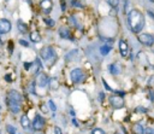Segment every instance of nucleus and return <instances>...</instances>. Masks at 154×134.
Here are the masks:
<instances>
[{
  "label": "nucleus",
  "mask_w": 154,
  "mask_h": 134,
  "mask_svg": "<svg viewBox=\"0 0 154 134\" xmlns=\"http://www.w3.org/2000/svg\"><path fill=\"white\" fill-rule=\"evenodd\" d=\"M128 24H129V28L132 33L140 34V33L142 31V29L145 28V24H146V19H145L143 13L138 10H131L128 13Z\"/></svg>",
  "instance_id": "1"
},
{
  "label": "nucleus",
  "mask_w": 154,
  "mask_h": 134,
  "mask_svg": "<svg viewBox=\"0 0 154 134\" xmlns=\"http://www.w3.org/2000/svg\"><path fill=\"white\" fill-rule=\"evenodd\" d=\"M40 56H41V58L46 62V64L48 66L54 65V63L57 62V53L54 52V50H53V47H51V46H45V47L40 51Z\"/></svg>",
  "instance_id": "2"
},
{
  "label": "nucleus",
  "mask_w": 154,
  "mask_h": 134,
  "mask_svg": "<svg viewBox=\"0 0 154 134\" xmlns=\"http://www.w3.org/2000/svg\"><path fill=\"white\" fill-rule=\"evenodd\" d=\"M84 77H85V72L81 68H75V69H72L71 72H70V79H71L72 83H75V85L81 83L84 80Z\"/></svg>",
  "instance_id": "3"
},
{
  "label": "nucleus",
  "mask_w": 154,
  "mask_h": 134,
  "mask_svg": "<svg viewBox=\"0 0 154 134\" xmlns=\"http://www.w3.org/2000/svg\"><path fill=\"white\" fill-rule=\"evenodd\" d=\"M109 103L110 105L112 106L113 109H123L124 105H125V102H124V98L122 96H118V94H113V96H110L109 98Z\"/></svg>",
  "instance_id": "4"
},
{
  "label": "nucleus",
  "mask_w": 154,
  "mask_h": 134,
  "mask_svg": "<svg viewBox=\"0 0 154 134\" xmlns=\"http://www.w3.org/2000/svg\"><path fill=\"white\" fill-rule=\"evenodd\" d=\"M137 40L140 41V44L147 46V47H151L154 45V36L149 33H140L137 35Z\"/></svg>",
  "instance_id": "5"
},
{
  "label": "nucleus",
  "mask_w": 154,
  "mask_h": 134,
  "mask_svg": "<svg viewBox=\"0 0 154 134\" xmlns=\"http://www.w3.org/2000/svg\"><path fill=\"white\" fill-rule=\"evenodd\" d=\"M48 81H50V77L45 72H39L35 77L34 83H35V87H39V88H46L48 86Z\"/></svg>",
  "instance_id": "6"
},
{
  "label": "nucleus",
  "mask_w": 154,
  "mask_h": 134,
  "mask_svg": "<svg viewBox=\"0 0 154 134\" xmlns=\"http://www.w3.org/2000/svg\"><path fill=\"white\" fill-rule=\"evenodd\" d=\"M45 126H46V121H45V118L41 116V115H35L34 120H33V122H31V127H33V129L36 131V132H41L43 128H45Z\"/></svg>",
  "instance_id": "7"
},
{
  "label": "nucleus",
  "mask_w": 154,
  "mask_h": 134,
  "mask_svg": "<svg viewBox=\"0 0 154 134\" xmlns=\"http://www.w3.org/2000/svg\"><path fill=\"white\" fill-rule=\"evenodd\" d=\"M7 99L9 100H12V102H16L18 104H21L23 103V96L19 93L18 91L16 90H10L9 93H7Z\"/></svg>",
  "instance_id": "8"
},
{
  "label": "nucleus",
  "mask_w": 154,
  "mask_h": 134,
  "mask_svg": "<svg viewBox=\"0 0 154 134\" xmlns=\"http://www.w3.org/2000/svg\"><path fill=\"white\" fill-rule=\"evenodd\" d=\"M11 22L7 21L5 18L0 19V34H7V33L11 30Z\"/></svg>",
  "instance_id": "9"
},
{
  "label": "nucleus",
  "mask_w": 154,
  "mask_h": 134,
  "mask_svg": "<svg viewBox=\"0 0 154 134\" xmlns=\"http://www.w3.org/2000/svg\"><path fill=\"white\" fill-rule=\"evenodd\" d=\"M7 108L10 109V111L12 113H19V111H21V109H22V105L7 99Z\"/></svg>",
  "instance_id": "10"
},
{
  "label": "nucleus",
  "mask_w": 154,
  "mask_h": 134,
  "mask_svg": "<svg viewBox=\"0 0 154 134\" xmlns=\"http://www.w3.org/2000/svg\"><path fill=\"white\" fill-rule=\"evenodd\" d=\"M58 33H59V36L62 38V39H69V40H72V36H71V31H70V29L68 28V27H60L59 28V30H58Z\"/></svg>",
  "instance_id": "11"
},
{
  "label": "nucleus",
  "mask_w": 154,
  "mask_h": 134,
  "mask_svg": "<svg viewBox=\"0 0 154 134\" xmlns=\"http://www.w3.org/2000/svg\"><path fill=\"white\" fill-rule=\"evenodd\" d=\"M119 51H120V55L123 57H126L129 53V46H128V42L125 40H120L119 41Z\"/></svg>",
  "instance_id": "12"
},
{
  "label": "nucleus",
  "mask_w": 154,
  "mask_h": 134,
  "mask_svg": "<svg viewBox=\"0 0 154 134\" xmlns=\"http://www.w3.org/2000/svg\"><path fill=\"white\" fill-rule=\"evenodd\" d=\"M40 6H41V9L45 12H51L52 8H53V3H52V0H41Z\"/></svg>",
  "instance_id": "13"
},
{
  "label": "nucleus",
  "mask_w": 154,
  "mask_h": 134,
  "mask_svg": "<svg viewBox=\"0 0 154 134\" xmlns=\"http://www.w3.org/2000/svg\"><path fill=\"white\" fill-rule=\"evenodd\" d=\"M131 131L134 134H145V128L141 123H134L131 127Z\"/></svg>",
  "instance_id": "14"
},
{
  "label": "nucleus",
  "mask_w": 154,
  "mask_h": 134,
  "mask_svg": "<svg viewBox=\"0 0 154 134\" xmlns=\"http://www.w3.org/2000/svg\"><path fill=\"white\" fill-rule=\"evenodd\" d=\"M19 122H21V126L23 127L24 129H28L29 127L31 126L30 118H29L28 116H26V115H22V116H21V121H19Z\"/></svg>",
  "instance_id": "15"
},
{
  "label": "nucleus",
  "mask_w": 154,
  "mask_h": 134,
  "mask_svg": "<svg viewBox=\"0 0 154 134\" xmlns=\"http://www.w3.org/2000/svg\"><path fill=\"white\" fill-rule=\"evenodd\" d=\"M48 87L50 90L52 91H56L59 88V81L57 77H50V81H48Z\"/></svg>",
  "instance_id": "16"
},
{
  "label": "nucleus",
  "mask_w": 154,
  "mask_h": 134,
  "mask_svg": "<svg viewBox=\"0 0 154 134\" xmlns=\"http://www.w3.org/2000/svg\"><path fill=\"white\" fill-rule=\"evenodd\" d=\"M109 70H110V72L112 74V75H119V74H120V71H122V69H120L119 64H116V63L110 64V66H109Z\"/></svg>",
  "instance_id": "17"
},
{
  "label": "nucleus",
  "mask_w": 154,
  "mask_h": 134,
  "mask_svg": "<svg viewBox=\"0 0 154 134\" xmlns=\"http://www.w3.org/2000/svg\"><path fill=\"white\" fill-rule=\"evenodd\" d=\"M30 40L33 42H39L40 40H41V35H40V33L37 30H34L30 33Z\"/></svg>",
  "instance_id": "18"
},
{
  "label": "nucleus",
  "mask_w": 154,
  "mask_h": 134,
  "mask_svg": "<svg viewBox=\"0 0 154 134\" xmlns=\"http://www.w3.org/2000/svg\"><path fill=\"white\" fill-rule=\"evenodd\" d=\"M112 50V46L110 45H104L100 47V53H101V56H107L110 53V51Z\"/></svg>",
  "instance_id": "19"
},
{
  "label": "nucleus",
  "mask_w": 154,
  "mask_h": 134,
  "mask_svg": "<svg viewBox=\"0 0 154 134\" xmlns=\"http://www.w3.org/2000/svg\"><path fill=\"white\" fill-rule=\"evenodd\" d=\"M17 25H18V30L21 31V33H26L28 31V25H26L24 22H22V21H18L17 22Z\"/></svg>",
  "instance_id": "20"
},
{
  "label": "nucleus",
  "mask_w": 154,
  "mask_h": 134,
  "mask_svg": "<svg viewBox=\"0 0 154 134\" xmlns=\"http://www.w3.org/2000/svg\"><path fill=\"white\" fill-rule=\"evenodd\" d=\"M75 55H78V50H72V51H70L68 55H66V61H71V59L75 57Z\"/></svg>",
  "instance_id": "21"
},
{
  "label": "nucleus",
  "mask_w": 154,
  "mask_h": 134,
  "mask_svg": "<svg viewBox=\"0 0 154 134\" xmlns=\"http://www.w3.org/2000/svg\"><path fill=\"white\" fill-rule=\"evenodd\" d=\"M43 21H45V23L46 24H47L48 27H50V28H53V27H54L56 25V22H54V19H52V18H47V17H46L45 19H43Z\"/></svg>",
  "instance_id": "22"
},
{
  "label": "nucleus",
  "mask_w": 154,
  "mask_h": 134,
  "mask_svg": "<svg viewBox=\"0 0 154 134\" xmlns=\"http://www.w3.org/2000/svg\"><path fill=\"white\" fill-rule=\"evenodd\" d=\"M47 106H48V109H51L53 112H54V111H57V106H56L54 102H53L52 99H50L48 102H47Z\"/></svg>",
  "instance_id": "23"
},
{
  "label": "nucleus",
  "mask_w": 154,
  "mask_h": 134,
  "mask_svg": "<svg viewBox=\"0 0 154 134\" xmlns=\"http://www.w3.org/2000/svg\"><path fill=\"white\" fill-rule=\"evenodd\" d=\"M107 3H109V5L111 6V8L117 9L118 5H119V0H107Z\"/></svg>",
  "instance_id": "24"
},
{
  "label": "nucleus",
  "mask_w": 154,
  "mask_h": 134,
  "mask_svg": "<svg viewBox=\"0 0 154 134\" xmlns=\"http://www.w3.org/2000/svg\"><path fill=\"white\" fill-rule=\"evenodd\" d=\"M6 132H7L9 134H16V128L11 124H7L6 126Z\"/></svg>",
  "instance_id": "25"
},
{
  "label": "nucleus",
  "mask_w": 154,
  "mask_h": 134,
  "mask_svg": "<svg viewBox=\"0 0 154 134\" xmlns=\"http://www.w3.org/2000/svg\"><path fill=\"white\" fill-rule=\"evenodd\" d=\"M40 109H41V111L43 113H48V106H47V104H41V105H40Z\"/></svg>",
  "instance_id": "26"
},
{
  "label": "nucleus",
  "mask_w": 154,
  "mask_h": 134,
  "mask_svg": "<svg viewBox=\"0 0 154 134\" xmlns=\"http://www.w3.org/2000/svg\"><path fill=\"white\" fill-rule=\"evenodd\" d=\"M92 134H106V133L101 128H94V129H93V132H92Z\"/></svg>",
  "instance_id": "27"
},
{
  "label": "nucleus",
  "mask_w": 154,
  "mask_h": 134,
  "mask_svg": "<svg viewBox=\"0 0 154 134\" xmlns=\"http://www.w3.org/2000/svg\"><path fill=\"white\" fill-rule=\"evenodd\" d=\"M33 65H34V63H31V62H25L24 63V69L25 70H30L33 68Z\"/></svg>",
  "instance_id": "28"
},
{
  "label": "nucleus",
  "mask_w": 154,
  "mask_h": 134,
  "mask_svg": "<svg viewBox=\"0 0 154 134\" xmlns=\"http://www.w3.org/2000/svg\"><path fill=\"white\" fill-rule=\"evenodd\" d=\"M72 5L75 6V8H78V9H82V8H83V5L79 3V1H77V0H73V1H72Z\"/></svg>",
  "instance_id": "29"
},
{
  "label": "nucleus",
  "mask_w": 154,
  "mask_h": 134,
  "mask_svg": "<svg viewBox=\"0 0 154 134\" xmlns=\"http://www.w3.org/2000/svg\"><path fill=\"white\" fill-rule=\"evenodd\" d=\"M102 83H104V87H105V90H107V91H110V92H112V91H113V90L111 88V87L109 86V83H107V82H106V80H105V79H102Z\"/></svg>",
  "instance_id": "30"
},
{
  "label": "nucleus",
  "mask_w": 154,
  "mask_h": 134,
  "mask_svg": "<svg viewBox=\"0 0 154 134\" xmlns=\"http://www.w3.org/2000/svg\"><path fill=\"white\" fill-rule=\"evenodd\" d=\"M19 45H22L23 47H29V42H26L25 40H19Z\"/></svg>",
  "instance_id": "31"
},
{
  "label": "nucleus",
  "mask_w": 154,
  "mask_h": 134,
  "mask_svg": "<svg viewBox=\"0 0 154 134\" xmlns=\"http://www.w3.org/2000/svg\"><path fill=\"white\" fill-rule=\"evenodd\" d=\"M54 134H63L62 128H60V127H58V126H56V127H54Z\"/></svg>",
  "instance_id": "32"
},
{
  "label": "nucleus",
  "mask_w": 154,
  "mask_h": 134,
  "mask_svg": "<svg viewBox=\"0 0 154 134\" xmlns=\"http://www.w3.org/2000/svg\"><path fill=\"white\" fill-rule=\"evenodd\" d=\"M145 134H154V129L153 128H147V129H145Z\"/></svg>",
  "instance_id": "33"
},
{
  "label": "nucleus",
  "mask_w": 154,
  "mask_h": 134,
  "mask_svg": "<svg viewBox=\"0 0 154 134\" xmlns=\"http://www.w3.org/2000/svg\"><path fill=\"white\" fill-rule=\"evenodd\" d=\"M72 123H73V126H75V127H79V123H78V121H76V118L72 120Z\"/></svg>",
  "instance_id": "34"
},
{
  "label": "nucleus",
  "mask_w": 154,
  "mask_h": 134,
  "mask_svg": "<svg viewBox=\"0 0 154 134\" xmlns=\"http://www.w3.org/2000/svg\"><path fill=\"white\" fill-rule=\"evenodd\" d=\"M104 97H105V93H99V100H102L104 99Z\"/></svg>",
  "instance_id": "35"
},
{
  "label": "nucleus",
  "mask_w": 154,
  "mask_h": 134,
  "mask_svg": "<svg viewBox=\"0 0 154 134\" xmlns=\"http://www.w3.org/2000/svg\"><path fill=\"white\" fill-rule=\"evenodd\" d=\"M5 79H6V81H11V77H9L7 75H6V76H5Z\"/></svg>",
  "instance_id": "36"
},
{
  "label": "nucleus",
  "mask_w": 154,
  "mask_h": 134,
  "mask_svg": "<svg viewBox=\"0 0 154 134\" xmlns=\"http://www.w3.org/2000/svg\"><path fill=\"white\" fill-rule=\"evenodd\" d=\"M36 134H42V133H36Z\"/></svg>",
  "instance_id": "37"
}]
</instances>
